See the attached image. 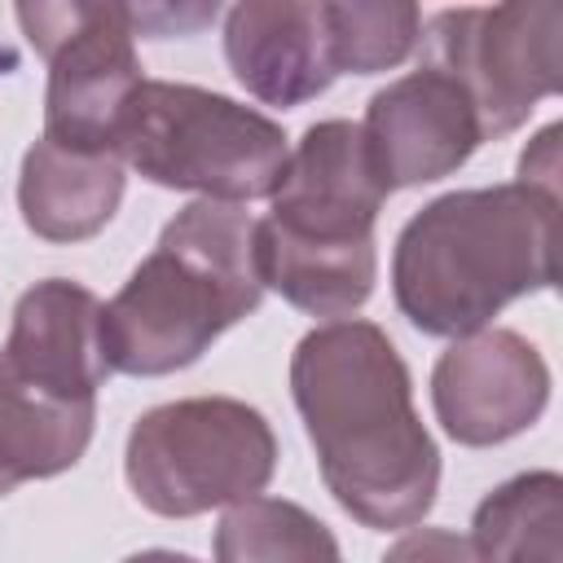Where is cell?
Segmentation results:
<instances>
[{
  "label": "cell",
  "instance_id": "6da1fadb",
  "mask_svg": "<svg viewBox=\"0 0 563 563\" xmlns=\"http://www.w3.org/2000/svg\"><path fill=\"white\" fill-rule=\"evenodd\" d=\"M290 396L334 501L365 528H413L440 493V453L413 409L396 343L374 321L308 330Z\"/></svg>",
  "mask_w": 563,
  "mask_h": 563
},
{
  "label": "cell",
  "instance_id": "7a4b0ae2",
  "mask_svg": "<svg viewBox=\"0 0 563 563\" xmlns=\"http://www.w3.org/2000/svg\"><path fill=\"white\" fill-rule=\"evenodd\" d=\"M559 194L510 180L431 198L396 238L391 290L435 339L484 330L506 303L554 286Z\"/></svg>",
  "mask_w": 563,
  "mask_h": 563
},
{
  "label": "cell",
  "instance_id": "3957f363",
  "mask_svg": "<svg viewBox=\"0 0 563 563\" xmlns=\"http://www.w3.org/2000/svg\"><path fill=\"white\" fill-rule=\"evenodd\" d=\"M264 299L260 220L238 202L180 207L123 290L101 308L110 369L158 378L194 365Z\"/></svg>",
  "mask_w": 563,
  "mask_h": 563
},
{
  "label": "cell",
  "instance_id": "277c9868",
  "mask_svg": "<svg viewBox=\"0 0 563 563\" xmlns=\"http://www.w3.org/2000/svg\"><path fill=\"white\" fill-rule=\"evenodd\" d=\"M387 180L365 145L361 123L321 119L286 154L260 220V273L286 303L312 317H352L378 277L374 220Z\"/></svg>",
  "mask_w": 563,
  "mask_h": 563
},
{
  "label": "cell",
  "instance_id": "5b68a950",
  "mask_svg": "<svg viewBox=\"0 0 563 563\" xmlns=\"http://www.w3.org/2000/svg\"><path fill=\"white\" fill-rule=\"evenodd\" d=\"M119 158L163 189H194L211 202L268 198L286 167V132L268 114L172 79H141L119 132Z\"/></svg>",
  "mask_w": 563,
  "mask_h": 563
},
{
  "label": "cell",
  "instance_id": "8992f818",
  "mask_svg": "<svg viewBox=\"0 0 563 563\" xmlns=\"http://www.w3.org/2000/svg\"><path fill=\"white\" fill-rule=\"evenodd\" d=\"M277 466L268 418L233 396H189L145 409L128 431L123 471L136 501L189 519L264 493Z\"/></svg>",
  "mask_w": 563,
  "mask_h": 563
},
{
  "label": "cell",
  "instance_id": "52a82bcc",
  "mask_svg": "<svg viewBox=\"0 0 563 563\" xmlns=\"http://www.w3.org/2000/svg\"><path fill=\"white\" fill-rule=\"evenodd\" d=\"M559 35L563 4H493V9H440L427 22V62L444 70L475 106L479 136L497 141L515 132L537 101L559 92Z\"/></svg>",
  "mask_w": 563,
  "mask_h": 563
},
{
  "label": "cell",
  "instance_id": "ba28073f",
  "mask_svg": "<svg viewBox=\"0 0 563 563\" xmlns=\"http://www.w3.org/2000/svg\"><path fill=\"white\" fill-rule=\"evenodd\" d=\"M18 22L48 62L44 136L79 150H114L119 119L145 79L128 4H18Z\"/></svg>",
  "mask_w": 563,
  "mask_h": 563
},
{
  "label": "cell",
  "instance_id": "9c48e42d",
  "mask_svg": "<svg viewBox=\"0 0 563 563\" xmlns=\"http://www.w3.org/2000/svg\"><path fill=\"white\" fill-rule=\"evenodd\" d=\"M550 400L545 356L515 330H475L431 369V405L440 427L471 449L528 431Z\"/></svg>",
  "mask_w": 563,
  "mask_h": 563
},
{
  "label": "cell",
  "instance_id": "30bf717a",
  "mask_svg": "<svg viewBox=\"0 0 563 563\" xmlns=\"http://www.w3.org/2000/svg\"><path fill=\"white\" fill-rule=\"evenodd\" d=\"M101 308L88 286L66 277H44L22 290L0 347V383L92 405L97 387L114 374L101 347Z\"/></svg>",
  "mask_w": 563,
  "mask_h": 563
},
{
  "label": "cell",
  "instance_id": "8fae6325",
  "mask_svg": "<svg viewBox=\"0 0 563 563\" xmlns=\"http://www.w3.org/2000/svg\"><path fill=\"white\" fill-rule=\"evenodd\" d=\"M361 132L387 189H409L453 176L484 141L475 106L435 66H418L391 79L387 88H378L365 106Z\"/></svg>",
  "mask_w": 563,
  "mask_h": 563
},
{
  "label": "cell",
  "instance_id": "7c38bea8",
  "mask_svg": "<svg viewBox=\"0 0 563 563\" xmlns=\"http://www.w3.org/2000/svg\"><path fill=\"white\" fill-rule=\"evenodd\" d=\"M233 79L264 106H303L334 84L325 13L312 0H246L224 18Z\"/></svg>",
  "mask_w": 563,
  "mask_h": 563
},
{
  "label": "cell",
  "instance_id": "4fadbf2b",
  "mask_svg": "<svg viewBox=\"0 0 563 563\" xmlns=\"http://www.w3.org/2000/svg\"><path fill=\"white\" fill-rule=\"evenodd\" d=\"M123 202V158L40 136L18 176V211L44 242H84L101 233Z\"/></svg>",
  "mask_w": 563,
  "mask_h": 563
},
{
  "label": "cell",
  "instance_id": "5bb4252c",
  "mask_svg": "<svg viewBox=\"0 0 563 563\" xmlns=\"http://www.w3.org/2000/svg\"><path fill=\"white\" fill-rule=\"evenodd\" d=\"M97 422V400H53L26 387L0 383V497L26 479H48L70 471Z\"/></svg>",
  "mask_w": 563,
  "mask_h": 563
},
{
  "label": "cell",
  "instance_id": "9a60e30c",
  "mask_svg": "<svg viewBox=\"0 0 563 563\" xmlns=\"http://www.w3.org/2000/svg\"><path fill=\"white\" fill-rule=\"evenodd\" d=\"M563 479L554 471H523L475 506V550L488 563H563L559 554Z\"/></svg>",
  "mask_w": 563,
  "mask_h": 563
},
{
  "label": "cell",
  "instance_id": "2e32d148",
  "mask_svg": "<svg viewBox=\"0 0 563 563\" xmlns=\"http://www.w3.org/2000/svg\"><path fill=\"white\" fill-rule=\"evenodd\" d=\"M216 563H339V541L299 501L255 493L220 519Z\"/></svg>",
  "mask_w": 563,
  "mask_h": 563
},
{
  "label": "cell",
  "instance_id": "e0dca14e",
  "mask_svg": "<svg viewBox=\"0 0 563 563\" xmlns=\"http://www.w3.org/2000/svg\"><path fill=\"white\" fill-rule=\"evenodd\" d=\"M334 75H378L400 66L422 40V13L409 0L321 4Z\"/></svg>",
  "mask_w": 563,
  "mask_h": 563
},
{
  "label": "cell",
  "instance_id": "ac0fdd59",
  "mask_svg": "<svg viewBox=\"0 0 563 563\" xmlns=\"http://www.w3.org/2000/svg\"><path fill=\"white\" fill-rule=\"evenodd\" d=\"M378 563H488L471 537L449 528H409Z\"/></svg>",
  "mask_w": 563,
  "mask_h": 563
},
{
  "label": "cell",
  "instance_id": "d6986e66",
  "mask_svg": "<svg viewBox=\"0 0 563 563\" xmlns=\"http://www.w3.org/2000/svg\"><path fill=\"white\" fill-rule=\"evenodd\" d=\"M216 18V4H128L132 31H154V35H189L202 22Z\"/></svg>",
  "mask_w": 563,
  "mask_h": 563
},
{
  "label": "cell",
  "instance_id": "ffe728a7",
  "mask_svg": "<svg viewBox=\"0 0 563 563\" xmlns=\"http://www.w3.org/2000/svg\"><path fill=\"white\" fill-rule=\"evenodd\" d=\"M559 132H563V128L550 123V128L523 150V158H519V180L559 194Z\"/></svg>",
  "mask_w": 563,
  "mask_h": 563
},
{
  "label": "cell",
  "instance_id": "44dd1931",
  "mask_svg": "<svg viewBox=\"0 0 563 563\" xmlns=\"http://www.w3.org/2000/svg\"><path fill=\"white\" fill-rule=\"evenodd\" d=\"M123 563H198V559L176 554V550H141V554H132V559H123Z\"/></svg>",
  "mask_w": 563,
  "mask_h": 563
},
{
  "label": "cell",
  "instance_id": "7402d4cb",
  "mask_svg": "<svg viewBox=\"0 0 563 563\" xmlns=\"http://www.w3.org/2000/svg\"><path fill=\"white\" fill-rule=\"evenodd\" d=\"M13 66H18V53L13 48H0V75H9Z\"/></svg>",
  "mask_w": 563,
  "mask_h": 563
}]
</instances>
